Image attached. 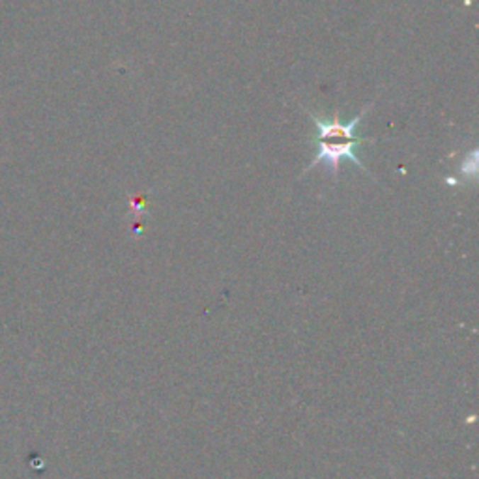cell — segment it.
<instances>
[{"label": "cell", "instance_id": "6da1fadb", "mask_svg": "<svg viewBox=\"0 0 479 479\" xmlns=\"http://www.w3.org/2000/svg\"><path fill=\"white\" fill-rule=\"evenodd\" d=\"M369 109L371 103L365 105L364 111H361L359 115H356L350 122H343V120L339 118V113H335L332 118H322V116L309 113L312 124H315V128H317L318 131L317 139L312 141L317 142L318 152L317 156L312 157V162L308 167V171L312 167H317V165H320V163H324V165L332 171L334 178H337L341 162H343V159H350L356 167L364 169V171L367 172L365 165L361 163V159L356 156L354 146L361 145V142L376 141V139H365V137L356 135V125L361 122V118H364L365 113Z\"/></svg>", "mask_w": 479, "mask_h": 479}]
</instances>
